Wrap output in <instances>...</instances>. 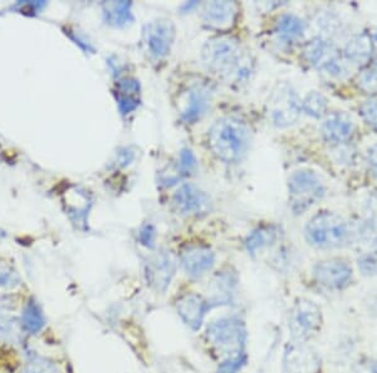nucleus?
I'll list each match as a JSON object with an SVG mask.
<instances>
[{
    "mask_svg": "<svg viewBox=\"0 0 377 373\" xmlns=\"http://www.w3.org/2000/svg\"><path fill=\"white\" fill-rule=\"evenodd\" d=\"M368 165L371 167L372 173L377 176V145L372 146L368 150Z\"/></svg>",
    "mask_w": 377,
    "mask_h": 373,
    "instance_id": "37",
    "label": "nucleus"
},
{
    "mask_svg": "<svg viewBox=\"0 0 377 373\" xmlns=\"http://www.w3.org/2000/svg\"><path fill=\"white\" fill-rule=\"evenodd\" d=\"M117 89L115 91L116 95L117 106L118 111L123 116H128L130 113L137 110L140 106V91L141 86L136 79L126 77L120 79L116 84Z\"/></svg>",
    "mask_w": 377,
    "mask_h": 373,
    "instance_id": "19",
    "label": "nucleus"
},
{
    "mask_svg": "<svg viewBox=\"0 0 377 373\" xmlns=\"http://www.w3.org/2000/svg\"><path fill=\"white\" fill-rule=\"evenodd\" d=\"M198 168V160L190 149H184L179 155L178 171L180 176H188Z\"/></svg>",
    "mask_w": 377,
    "mask_h": 373,
    "instance_id": "28",
    "label": "nucleus"
},
{
    "mask_svg": "<svg viewBox=\"0 0 377 373\" xmlns=\"http://www.w3.org/2000/svg\"><path fill=\"white\" fill-rule=\"evenodd\" d=\"M133 159H135V152L133 151L126 149L123 152H120V162L123 163V166L128 165L130 162L133 161Z\"/></svg>",
    "mask_w": 377,
    "mask_h": 373,
    "instance_id": "38",
    "label": "nucleus"
},
{
    "mask_svg": "<svg viewBox=\"0 0 377 373\" xmlns=\"http://www.w3.org/2000/svg\"><path fill=\"white\" fill-rule=\"evenodd\" d=\"M359 267L365 274H375L377 272V260L373 256H365L359 260Z\"/></svg>",
    "mask_w": 377,
    "mask_h": 373,
    "instance_id": "34",
    "label": "nucleus"
},
{
    "mask_svg": "<svg viewBox=\"0 0 377 373\" xmlns=\"http://www.w3.org/2000/svg\"><path fill=\"white\" fill-rule=\"evenodd\" d=\"M176 38V27L171 19L159 18L142 29V45L151 58L162 59L169 56Z\"/></svg>",
    "mask_w": 377,
    "mask_h": 373,
    "instance_id": "9",
    "label": "nucleus"
},
{
    "mask_svg": "<svg viewBox=\"0 0 377 373\" xmlns=\"http://www.w3.org/2000/svg\"><path fill=\"white\" fill-rule=\"evenodd\" d=\"M238 6L234 1H208L201 9V19L208 28L227 30L235 24Z\"/></svg>",
    "mask_w": 377,
    "mask_h": 373,
    "instance_id": "15",
    "label": "nucleus"
},
{
    "mask_svg": "<svg viewBox=\"0 0 377 373\" xmlns=\"http://www.w3.org/2000/svg\"><path fill=\"white\" fill-rule=\"evenodd\" d=\"M355 123L344 112H332L326 116L322 122L321 131L323 137L332 144H342L354 134Z\"/></svg>",
    "mask_w": 377,
    "mask_h": 373,
    "instance_id": "18",
    "label": "nucleus"
},
{
    "mask_svg": "<svg viewBox=\"0 0 377 373\" xmlns=\"http://www.w3.org/2000/svg\"><path fill=\"white\" fill-rule=\"evenodd\" d=\"M305 58L312 67L334 77H342L347 73L346 63L337 47L325 37H317L305 45Z\"/></svg>",
    "mask_w": 377,
    "mask_h": 373,
    "instance_id": "8",
    "label": "nucleus"
},
{
    "mask_svg": "<svg viewBox=\"0 0 377 373\" xmlns=\"http://www.w3.org/2000/svg\"><path fill=\"white\" fill-rule=\"evenodd\" d=\"M322 311L315 302L300 298L289 313V331L294 342L311 340L321 331Z\"/></svg>",
    "mask_w": 377,
    "mask_h": 373,
    "instance_id": "7",
    "label": "nucleus"
},
{
    "mask_svg": "<svg viewBox=\"0 0 377 373\" xmlns=\"http://www.w3.org/2000/svg\"><path fill=\"white\" fill-rule=\"evenodd\" d=\"M106 23L112 27L123 28L133 23V3L131 1H105L102 4Z\"/></svg>",
    "mask_w": 377,
    "mask_h": 373,
    "instance_id": "24",
    "label": "nucleus"
},
{
    "mask_svg": "<svg viewBox=\"0 0 377 373\" xmlns=\"http://www.w3.org/2000/svg\"><path fill=\"white\" fill-rule=\"evenodd\" d=\"M201 59L210 72L238 86L247 84L254 71V58L237 38L229 35L208 40L201 50Z\"/></svg>",
    "mask_w": 377,
    "mask_h": 373,
    "instance_id": "1",
    "label": "nucleus"
},
{
    "mask_svg": "<svg viewBox=\"0 0 377 373\" xmlns=\"http://www.w3.org/2000/svg\"><path fill=\"white\" fill-rule=\"evenodd\" d=\"M252 144V132L244 121L237 117L219 118L208 134V145L211 152L227 163L244 159Z\"/></svg>",
    "mask_w": 377,
    "mask_h": 373,
    "instance_id": "3",
    "label": "nucleus"
},
{
    "mask_svg": "<svg viewBox=\"0 0 377 373\" xmlns=\"http://www.w3.org/2000/svg\"><path fill=\"white\" fill-rule=\"evenodd\" d=\"M245 362H247L245 353H243V355H237V356L227 357L219 365L218 373H238L243 368Z\"/></svg>",
    "mask_w": 377,
    "mask_h": 373,
    "instance_id": "31",
    "label": "nucleus"
},
{
    "mask_svg": "<svg viewBox=\"0 0 377 373\" xmlns=\"http://www.w3.org/2000/svg\"><path fill=\"white\" fill-rule=\"evenodd\" d=\"M238 285V279L235 274L222 272L213 280L210 287L209 306H225L233 301L235 289Z\"/></svg>",
    "mask_w": 377,
    "mask_h": 373,
    "instance_id": "20",
    "label": "nucleus"
},
{
    "mask_svg": "<svg viewBox=\"0 0 377 373\" xmlns=\"http://www.w3.org/2000/svg\"><path fill=\"white\" fill-rule=\"evenodd\" d=\"M172 205L183 217H201L210 212L211 199L194 184H184L172 196Z\"/></svg>",
    "mask_w": 377,
    "mask_h": 373,
    "instance_id": "12",
    "label": "nucleus"
},
{
    "mask_svg": "<svg viewBox=\"0 0 377 373\" xmlns=\"http://www.w3.org/2000/svg\"><path fill=\"white\" fill-rule=\"evenodd\" d=\"M366 230L334 212H322L312 217L305 229V239L318 249H334L365 236Z\"/></svg>",
    "mask_w": 377,
    "mask_h": 373,
    "instance_id": "2",
    "label": "nucleus"
},
{
    "mask_svg": "<svg viewBox=\"0 0 377 373\" xmlns=\"http://www.w3.org/2000/svg\"><path fill=\"white\" fill-rule=\"evenodd\" d=\"M372 50L373 45L371 38L365 33L357 34L344 47V59L355 66H365L371 58Z\"/></svg>",
    "mask_w": 377,
    "mask_h": 373,
    "instance_id": "21",
    "label": "nucleus"
},
{
    "mask_svg": "<svg viewBox=\"0 0 377 373\" xmlns=\"http://www.w3.org/2000/svg\"><path fill=\"white\" fill-rule=\"evenodd\" d=\"M373 40L377 43V30L375 32V34H373Z\"/></svg>",
    "mask_w": 377,
    "mask_h": 373,
    "instance_id": "39",
    "label": "nucleus"
},
{
    "mask_svg": "<svg viewBox=\"0 0 377 373\" xmlns=\"http://www.w3.org/2000/svg\"><path fill=\"white\" fill-rule=\"evenodd\" d=\"M176 258L171 251H156L145 263V278L152 289L162 293L169 288L176 273Z\"/></svg>",
    "mask_w": 377,
    "mask_h": 373,
    "instance_id": "10",
    "label": "nucleus"
},
{
    "mask_svg": "<svg viewBox=\"0 0 377 373\" xmlns=\"http://www.w3.org/2000/svg\"><path fill=\"white\" fill-rule=\"evenodd\" d=\"M206 337L218 351L225 356H237L244 353L247 329L238 318H222L209 324Z\"/></svg>",
    "mask_w": 377,
    "mask_h": 373,
    "instance_id": "5",
    "label": "nucleus"
},
{
    "mask_svg": "<svg viewBox=\"0 0 377 373\" xmlns=\"http://www.w3.org/2000/svg\"><path fill=\"white\" fill-rule=\"evenodd\" d=\"M302 110L312 117L321 118L327 110V98L320 92L312 91L302 102Z\"/></svg>",
    "mask_w": 377,
    "mask_h": 373,
    "instance_id": "26",
    "label": "nucleus"
},
{
    "mask_svg": "<svg viewBox=\"0 0 377 373\" xmlns=\"http://www.w3.org/2000/svg\"><path fill=\"white\" fill-rule=\"evenodd\" d=\"M284 373H317L320 371V358L316 352L302 342H293L284 351Z\"/></svg>",
    "mask_w": 377,
    "mask_h": 373,
    "instance_id": "14",
    "label": "nucleus"
},
{
    "mask_svg": "<svg viewBox=\"0 0 377 373\" xmlns=\"http://www.w3.org/2000/svg\"><path fill=\"white\" fill-rule=\"evenodd\" d=\"M180 260L188 277L200 278L210 272L211 268L214 267L215 254L206 246H188L181 253Z\"/></svg>",
    "mask_w": 377,
    "mask_h": 373,
    "instance_id": "16",
    "label": "nucleus"
},
{
    "mask_svg": "<svg viewBox=\"0 0 377 373\" xmlns=\"http://www.w3.org/2000/svg\"><path fill=\"white\" fill-rule=\"evenodd\" d=\"M19 278L14 270L6 265H0V287L3 288H11L19 285Z\"/></svg>",
    "mask_w": 377,
    "mask_h": 373,
    "instance_id": "33",
    "label": "nucleus"
},
{
    "mask_svg": "<svg viewBox=\"0 0 377 373\" xmlns=\"http://www.w3.org/2000/svg\"><path fill=\"white\" fill-rule=\"evenodd\" d=\"M302 113V102L289 84H278L268 101V115L274 126L289 127L298 122Z\"/></svg>",
    "mask_w": 377,
    "mask_h": 373,
    "instance_id": "6",
    "label": "nucleus"
},
{
    "mask_svg": "<svg viewBox=\"0 0 377 373\" xmlns=\"http://www.w3.org/2000/svg\"><path fill=\"white\" fill-rule=\"evenodd\" d=\"M326 188L315 171L303 168L288 178L289 205L294 214H303L323 199Z\"/></svg>",
    "mask_w": 377,
    "mask_h": 373,
    "instance_id": "4",
    "label": "nucleus"
},
{
    "mask_svg": "<svg viewBox=\"0 0 377 373\" xmlns=\"http://www.w3.org/2000/svg\"><path fill=\"white\" fill-rule=\"evenodd\" d=\"M361 116L364 121L377 131V97H372L370 100L365 101L360 107Z\"/></svg>",
    "mask_w": 377,
    "mask_h": 373,
    "instance_id": "30",
    "label": "nucleus"
},
{
    "mask_svg": "<svg viewBox=\"0 0 377 373\" xmlns=\"http://www.w3.org/2000/svg\"><path fill=\"white\" fill-rule=\"evenodd\" d=\"M23 373H60L55 363L45 357L32 356L23 369Z\"/></svg>",
    "mask_w": 377,
    "mask_h": 373,
    "instance_id": "27",
    "label": "nucleus"
},
{
    "mask_svg": "<svg viewBox=\"0 0 377 373\" xmlns=\"http://www.w3.org/2000/svg\"><path fill=\"white\" fill-rule=\"evenodd\" d=\"M305 30V22L294 14H283L278 18L274 27V33L277 35L278 40L287 45H292L302 40Z\"/></svg>",
    "mask_w": 377,
    "mask_h": 373,
    "instance_id": "22",
    "label": "nucleus"
},
{
    "mask_svg": "<svg viewBox=\"0 0 377 373\" xmlns=\"http://www.w3.org/2000/svg\"><path fill=\"white\" fill-rule=\"evenodd\" d=\"M313 274L318 285L327 289L339 290L349 285L352 269L341 259H327L317 264Z\"/></svg>",
    "mask_w": 377,
    "mask_h": 373,
    "instance_id": "13",
    "label": "nucleus"
},
{
    "mask_svg": "<svg viewBox=\"0 0 377 373\" xmlns=\"http://www.w3.org/2000/svg\"><path fill=\"white\" fill-rule=\"evenodd\" d=\"M281 231L276 225H261L254 229L245 239V248L252 256H255L258 251L276 244L279 239Z\"/></svg>",
    "mask_w": 377,
    "mask_h": 373,
    "instance_id": "23",
    "label": "nucleus"
},
{
    "mask_svg": "<svg viewBox=\"0 0 377 373\" xmlns=\"http://www.w3.org/2000/svg\"><path fill=\"white\" fill-rule=\"evenodd\" d=\"M318 25H321L323 30H326V33H336L334 30L339 28V22L337 19H334L332 16H326V17L321 18V22H318Z\"/></svg>",
    "mask_w": 377,
    "mask_h": 373,
    "instance_id": "36",
    "label": "nucleus"
},
{
    "mask_svg": "<svg viewBox=\"0 0 377 373\" xmlns=\"http://www.w3.org/2000/svg\"><path fill=\"white\" fill-rule=\"evenodd\" d=\"M211 89L206 84H196L179 96L178 110L184 122L195 123L206 115L210 106Z\"/></svg>",
    "mask_w": 377,
    "mask_h": 373,
    "instance_id": "11",
    "label": "nucleus"
},
{
    "mask_svg": "<svg viewBox=\"0 0 377 373\" xmlns=\"http://www.w3.org/2000/svg\"><path fill=\"white\" fill-rule=\"evenodd\" d=\"M140 243L146 248H154L155 246L156 230L154 225L145 224L142 228L140 229L139 233Z\"/></svg>",
    "mask_w": 377,
    "mask_h": 373,
    "instance_id": "32",
    "label": "nucleus"
},
{
    "mask_svg": "<svg viewBox=\"0 0 377 373\" xmlns=\"http://www.w3.org/2000/svg\"><path fill=\"white\" fill-rule=\"evenodd\" d=\"M209 308L210 306L208 301L195 293L184 295L176 303L179 316L183 319L184 323L193 331H199Z\"/></svg>",
    "mask_w": 377,
    "mask_h": 373,
    "instance_id": "17",
    "label": "nucleus"
},
{
    "mask_svg": "<svg viewBox=\"0 0 377 373\" xmlns=\"http://www.w3.org/2000/svg\"><path fill=\"white\" fill-rule=\"evenodd\" d=\"M365 210H366L367 215L370 217L372 223L377 225V193H373L368 196L366 204H365Z\"/></svg>",
    "mask_w": 377,
    "mask_h": 373,
    "instance_id": "35",
    "label": "nucleus"
},
{
    "mask_svg": "<svg viewBox=\"0 0 377 373\" xmlns=\"http://www.w3.org/2000/svg\"><path fill=\"white\" fill-rule=\"evenodd\" d=\"M361 88L366 92H376L377 91V57L375 61L372 62L370 67L361 73L359 79Z\"/></svg>",
    "mask_w": 377,
    "mask_h": 373,
    "instance_id": "29",
    "label": "nucleus"
},
{
    "mask_svg": "<svg viewBox=\"0 0 377 373\" xmlns=\"http://www.w3.org/2000/svg\"><path fill=\"white\" fill-rule=\"evenodd\" d=\"M23 329L27 333L37 334L45 328V317L42 308L37 302L30 299L22 313L21 319Z\"/></svg>",
    "mask_w": 377,
    "mask_h": 373,
    "instance_id": "25",
    "label": "nucleus"
}]
</instances>
